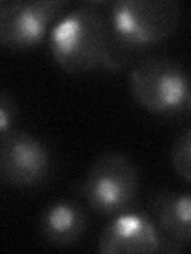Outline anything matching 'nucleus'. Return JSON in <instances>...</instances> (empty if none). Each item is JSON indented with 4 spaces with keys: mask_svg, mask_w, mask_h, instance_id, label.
Wrapping results in <instances>:
<instances>
[{
    "mask_svg": "<svg viewBox=\"0 0 191 254\" xmlns=\"http://www.w3.org/2000/svg\"><path fill=\"white\" fill-rule=\"evenodd\" d=\"M139 190V172L129 157L105 153L88 170L82 194L100 216H116L126 211Z\"/></svg>",
    "mask_w": 191,
    "mask_h": 254,
    "instance_id": "nucleus-4",
    "label": "nucleus"
},
{
    "mask_svg": "<svg viewBox=\"0 0 191 254\" xmlns=\"http://www.w3.org/2000/svg\"><path fill=\"white\" fill-rule=\"evenodd\" d=\"M163 234L155 221L143 211L116 214L97 242V251L103 254H140L161 251Z\"/></svg>",
    "mask_w": 191,
    "mask_h": 254,
    "instance_id": "nucleus-7",
    "label": "nucleus"
},
{
    "mask_svg": "<svg viewBox=\"0 0 191 254\" xmlns=\"http://www.w3.org/2000/svg\"><path fill=\"white\" fill-rule=\"evenodd\" d=\"M134 99L155 115H182L191 92V78L179 64L164 58H143L132 67Z\"/></svg>",
    "mask_w": 191,
    "mask_h": 254,
    "instance_id": "nucleus-3",
    "label": "nucleus"
},
{
    "mask_svg": "<svg viewBox=\"0 0 191 254\" xmlns=\"http://www.w3.org/2000/svg\"><path fill=\"white\" fill-rule=\"evenodd\" d=\"M64 6L66 2L56 0L0 2V43L13 51L38 45Z\"/></svg>",
    "mask_w": 191,
    "mask_h": 254,
    "instance_id": "nucleus-5",
    "label": "nucleus"
},
{
    "mask_svg": "<svg viewBox=\"0 0 191 254\" xmlns=\"http://www.w3.org/2000/svg\"><path fill=\"white\" fill-rule=\"evenodd\" d=\"M99 3H85L67 13L50 32L54 62L67 73H86L103 62L108 43L107 19Z\"/></svg>",
    "mask_w": 191,
    "mask_h": 254,
    "instance_id": "nucleus-1",
    "label": "nucleus"
},
{
    "mask_svg": "<svg viewBox=\"0 0 191 254\" xmlns=\"http://www.w3.org/2000/svg\"><path fill=\"white\" fill-rule=\"evenodd\" d=\"M172 165L180 178L191 183V127L183 130L174 143Z\"/></svg>",
    "mask_w": 191,
    "mask_h": 254,
    "instance_id": "nucleus-10",
    "label": "nucleus"
},
{
    "mask_svg": "<svg viewBox=\"0 0 191 254\" xmlns=\"http://www.w3.org/2000/svg\"><path fill=\"white\" fill-rule=\"evenodd\" d=\"M16 116V105L13 97L8 92L2 91L0 94V133L5 135L13 130V123Z\"/></svg>",
    "mask_w": 191,
    "mask_h": 254,
    "instance_id": "nucleus-11",
    "label": "nucleus"
},
{
    "mask_svg": "<svg viewBox=\"0 0 191 254\" xmlns=\"http://www.w3.org/2000/svg\"><path fill=\"white\" fill-rule=\"evenodd\" d=\"M182 115H185V116H191V92H190V97L187 100V105L185 108H183V113Z\"/></svg>",
    "mask_w": 191,
    "mask_h": 254,
    "instance_id": "nucleus-12",
    "label": "nucleus"
},
{
    "mask_svg": "<svg viewBox=\"0 0 191 254\" xmlns=\"http://www.w3.org/2000/svg\"><path fill=\"white\" fill-rule=\"evenodd\" d=\"M50 151L42 140L22 130H10L0 141V175L11 186H34L46 178Z\"/></svg>",
    "mask_w": 191,
    "mask_h": 254,
    "instance_id": "nucleus-6",
    "label": "nucleus"
},
{
    "mask_svg": "<svg viewBox=\"0 0 191 254\" xmlns=\"http://www.w3.org/2000/svg\"><path fill=\"white\" fill-rule=\"evenodd\" d=\"M174 0H118L110 5L108 37L131 51L163 42L180 22Z\"/></svg>",
    "mask_w": 191,
    "mask_h": 254,
    "instance_id": "nucleus-2",
    "label": "nucleus"
},
{
    "mask_svg": "<svg viewBox=\"0 0 191 254\" xmlns=\"http://www.w3.org/2000/svg\"><path fill=\"white\" fill-rule=\"evenodd\" d=\"M40 234L48 243L69 246L83 237L88 227V214L78 202L59 198L46 205L40 216Z\"/></svg>",
    "mask_w": 191,
    "mask_h": 254,
    "instance_id": "nucleus-8",
    "label": "nucleus"
},
{
    "mask_svg": "<svg viewBox=\"0 0 191 254\" xmlns=\"http://www.w3.org/2000/svg\"><path fill=\"white\" fill-rule=\"evenodd\" d=\"M151 206L166 235L180 243H191V194L159 190Z\"/></svg>",
    "mask_w": 191,
    "mask_h": 254,
    "instance_id": "nucleus-9",
    "label": "nucleus"
}]
</instances>
